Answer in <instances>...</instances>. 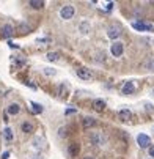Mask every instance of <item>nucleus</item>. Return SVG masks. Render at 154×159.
Masks as SVG:
<instances>
[{
    "instance_id": "nucleus-18",
    "label": "nucleus",
    "mask_w": 154,
    "mask_h": 159,
    "mask_svg": "<svg viewBox=\"0 0 154 159\" xmlns=\"http://www.w3.org/2000/svg\"><path fill=\"white\" fill-rule=\"evenodd\" d=\"M130 115H132V112H130L129 109H123V110H120V117H121L123 120H127V118H130Z\"/></svg>"
},
{
    "instance_id": "nucleus-20",
    "label": "nucleus",
    "mask_w": 154,
    "mask_h": 159,
    "mask_svg": "<svg viewBox=\"0 0 154 159\" xmlns=\"http://www.w3.org/2000/svg\"><path fill=\"white\" fill-rule=\"evenodd\" d=\"M29 5L32 8H35V10H39V8L44 7V2H36V0H32V2H29Z\"/></svg>"
},
{
    "instance_id": "nucleus-2",
    "label": "nucleus",
    "mask_w": 154,
    "mask_h": 159,
    "mask_svg": "<svg viewBox=\"0 0 154 159\" xmlns=\"http://www.w3.org/2000/svg\"><path fill=\"white\" fill-rule=\"evenodd\" d=\"M74 14H76V10H74L73 5H64V7H61V10H60V16H61V19H64V20L73 19Z\"/></svg>"
},
{
    "instance_id": "nucleus-6",
    "label": "nucleus",
    "mask_w": 154,
    "mask_h": 159,
    "mask_svg": "<svg viewBox=\"0 0 154 159\" xmlns=\"http://www.w3.org/2000/svg\"><path fill=\"white\" fill-rule=\"evenodd\" d=\"M120 35H121V29H120L118 25H110V27H108L107 36H108L110 39H117Z\"/></svg>"
},
{
    "instance_id": "nucleus-5",
    "label": "nucleus",
    "mask_w": 154,
    "mask_h": 159,
    "mask_svg": "<svg viewBox=\"0 0 154 159\" xmlns=\"http://www.w3.org/2000/svg\"><path fill=\"white\" fill-rule=\"evenodd\" d=\"M137 143H139L140 148H149V147H151L149 135H146V134H139V135H137Z\"/></svg>"
},
{
    "instance_id": "nucleus-8",
    "label": "nucleus",
    "mask_w": 154,
    "mask_h": 159,
    "mask_svg": "<svg viewBox=\"0 0 154 159\" xmlns=\"http://www.w3.org/2000/svg\"><path fill=\"white\" fill-rule=\"evenodd\" d=\"M14 35V27L11 24H5L2 25V36L3 38H11Z\"/></svg>"
},
{
    "instance_id": "nucleus-17",
    "label": "nucleus",
    "mask_w": 154,
    "mask_h": 159,
    "mask_svg": "<svg viewBox=\"0 0 154 159\" xmlns=\"http://www.w3.org/2000/svg\"><path fill=\"white\" fill-rule=\"evenodd\" d=\"M46 58H47L49 61H57V60H60V54H58V52H49V54L46 55Z\"/></svg>"
},
{
    "instance_id": "nucleus-11",
    "label": "nucleus",
    "mask_w": 154,
    "mask_h": 159,
    "mask_svg": "<svg viewBox=\"0 0 154 159\" xmlns=\"http://www.w3.org/2000/svg\"><path fill=\"white\" fill-rule=\"evenodd\" d=\"M142 66L145 68V70H154V55L148 57V58L142 63Z\"/></svg>"
},
{
    "instance_id": "nucleus-15",
    "label": "nucleus",
    "mask_w": 154,
    "mask_h": 159,
    "mask_svg": "<svg viewBox=\"0 0 154 159\" xmlns=\"http://www.w3.org/2000/svg\"><path fill=\"white\" fill-rule=\"evenodd\" d=\"M93 107H95V110H98V112H102V110L105 109V102H104L102 99H96V101L93 102Z\"/></svg>"
},
{
    "instance_id": "nucleus-21",
    "label": "nucleus",
    "mask_w": 154,
    "mask_h": 159,
    "mask_svg": "<svg viewBox=\"0 0 154 159\" xmlns=\"http://www.w3.org/2000/svg\"><path fill=\"white\" fill-rule=\"evenodd\" d=\"M32 109H33V113H41L42 112V106L38 104V102H32Z\"/></svg>"
},
{
    "instance_id": "nucleus-3",
    "label": "nucleus",
    "mask_w": 154,
    "mask_h": 159,
    "mask_svg": "<svg viewBox=\"0 0 154 159\" xmlns=\"http://www.w3.org/2000/svg\"><path fill=\"white\" fill-rule=\"evenodd\" d=\"M123 52H124V44L121 41H115L112 46H110V54H112L113 57H117V58L121 57Z\"/></svg>"
},
{
    "instance_id": "nucleus-31",
    "label": "nucleus",
    "mask_w": 154,
    "mask_h": 159,
    "mask_svg": "<svg viewBox=\"0 0 154 159\" xmlns=\"http://www.w3.org/2000/svg\"><path fill=\"white\" fill-rule=\"evenodd\" d=\"M151 159H152V157H151Z\"/></svg>"
},
{
    "instance_id": "nucleus-28",
    "label": "nucleus",
    "mask_w": 154,
    "mask_h": 159,
    "mask_svg": "<svg viewBox=\"0 0 154 159\" xmlns=\"http://www.w3.org/2000/svg\"><path fill=\"white\" fill-rule=\"evenodd\" d=\"M8 157H10V153H8V151H5V153H3V156H2V159H8Z\"/></svg>"
},
{
    "instance_id": "nucleus-7",
    "label": "nucleus",
    "mask_w": 154,
    "mask_h": 159,
    "mask_svg": "<svg viewBox=\"0 0 154 159\" xmlns=\"http://www.w3.org/2000/svg\"><path fill=\"white\" fill-rule=\"evenodd\" d=\"M132 27H134L135 30H139V32H152V30H154L152 25L145 24V22H134V24H132Z\"/></svg>"
},
{
    "instance_id": "nucleus-27",
    "label": "nucleus",
    "mask_w": 154,
    "mask_h": 159,
    "mask_svg": "<svg viewBox=\"0 0 154 159\" xmlns=\"http://www.w3.org/2000/svg\"><path fill=\"white\" fill-rule=\"evenodd\" d=\"M148 154H149V156H152V157H154V145H151V147H149V148H148Z\"/></svg>"
},
{
    "instance_id": "nucleus-13",
    "label": "nucleus",
    "mask_w": 154,
    "mask_h": 159,
    "mask_svg": "<svg viewBox=\"0 0 154 159\" xmlns=\"http://www.w3.org/2000/svg\"><path fill=\"white\" fill-rule=\"evenodd\" d=\"M19 110H20V107H19V104H16V102H13V104L8 106V113H10V115H17Z\"/></svg>"
},
{
    "instance_id": "nucleus-24",
    "label": "nucleus",
    "mask_w": 154,
    "mask_h": 159,
    "mask_svg": "<svg viewBox=\"0 0 154 159\" xmlns=\"http://www.w3.org/2000/svg\"><path fill=\"white\" fill-rule=\"evenodd\" d=\"M58 135H60V137H66V135H68V128H60L58 129Z\"/></svg>"
},
{
    "instance_id": "nucleus-23",
    "label": "nucleus",
    "mask_w": 154,
    "mask_h": 159,
    "mask_svg": "<svg viewBox=\"0 0 154 159\" xmlns=\"http://www.w3.org/2000/svg\"><path fill=\"white\" fill-rule=\"evenodd\" d=\"M33 147H35V148H42V147H44V143H42V139L36 137V139L33 140Z\"/></svg>"
},
{
    "instance_id": "nucleus-10",
    "label": "nucleus",
    "mask_w": 154,
    "mask_h": 159,
    "mask_svg": "<svg viewBox=\"0 0 154 159\" xmlns=\"http://www.w3.org/2000/svg\"><path fill=\"white\" fill-rule=\"evenodd\" d=\"M135 92V85H134V82H126L124 84V87H123V93L124 95H130V93H134Z\"/></svg>"
},
{
    "instance_id": "nucleus-26",
    "label": "nucleus",
    "mask_w": 154,
    "mask_h": 159,
    "mask_svg": "<svg viewBox=\"0 0 154 159\" xmlns=\"http://www.w3.org/2000/svg\"><path fill=\"white\" fill-rule=\"evenodd\" d=\"M20 32H30V27L29 25H25V24H20Z\"/></svg>"
},
{
    "instance_id": "nucleus-4",
    "label": "nucleus",
    "mask_w": 154,
    "mask_h": 159,
    "mask_svg": "<svg viewBox=\"0 0 154 159\" xmlns=\"http://www.w3.org/2000/svg\"><path fill=\"white\" fill-rule=\"evenodd\" d=\"M76 74H77V77H80L82 80H91V77H93L91 71L88 70V68H77Z\"/></svg>"
},
{
    "instance_id": "nucleus-9",
    "label": "nucleus",
    "mask_w": 154,
    "mask_h": 159,
    "mask_svg": "<svg viewBox=\"0 0 154 159\" xmlns=\"http://www.w3.org/2000/svg\"><path fill=\"white\" fill-rule=\"evenodd\" d=\"M20 131L24 132V134H32L33 131H35V126H33V123H30V121H24L20 125Z\"/></svg>"
},
{
    "instance_id": "nucleus-22",
    "label": "nucleus",
    "mask_w": 154,
    "mask_h": 159,
    "mask_svg": "<svg viewBox=\"0 0 154 159\" xmlns=\"http://www.w3.org/2000/svg\"><path fill=\"white\" fill-rule=\"evenodd\" d=\"M42 73L46 76H55L57 74V71L54 70V68H42Z\"/></svg>"
},
{
    "instance_id": "nucleus-30",
    "label": "nucleus",
    "mask_w": 154,
    "mask_h": 159,
    "mask_svg": "<svg viewBox=\"0 0 154 159\" xmlns=\"http://www.w3.org/2000/svg\"><path fill=\"white\" fill-rule=\"evenodd\" d=\"M152 129H154V128H152Z\"/></svg>"
},
{
    "instance_id": "nucleus-16",
    "label": "nucleus",
    "mask_w": 154,
    "mask_h": 159,
    "mask_svg": "<svg viewBox=\"0 0 154 159\" xmlns=\"http://www.w3.org/2000/svg\"><path fill=\"white\" fill-rule=\"evenodd\" d=\"M79 30H80V33L86 35V33H88V30H90V24H88L86 20H83L82 24H80V27H79Z\"/></svg>"
},
{
    "instance_id": "nucleus-19",
    "label": "nucleus",
    "mask_w": 154,
    "mask_h": 159,
    "mask_svg": "<svg viewBox=\"0 0 154 159\" xmlns=\"http://www.w3.org/2000/svg\"><path fill=\"white\" fill-rule=\"evenodd\" d=\"M3 137H5L8 142L13 140V131H11L10 128H5V129H3Z\"/></svg>"
},
{
    "instance_id": "nucleus-25",
    "label": "nucleus",
    "mask_w": 154,
    "mask_h": 159,
    "mask_svg": "<svg viewBox=\"0 0 154 159\" xmlns=\"http://www.w3.org/2000/svg\"><path fill=\"white\" fill-rule=\"evenodd\" d=\"M58 95H60V96H64V95H66V85H64V84H61V85L58 87Z\"/></svg>"
},
{
    "instance_id": "nucleus-14",
    "label": "nucleus",
    "mask_w": 154,
    "mask_h": 159,
    "mask_svg": "<svg viewBox=\"0 0 154 159\" xmlns=\"http://www.w3.org/2000/svg\"><path fill=\"white\" fill-rule=\"evenodd\" d=\"M68 153H69V156H77V153H79V145L77 143H69V147H68Z\"/></svg>"
},
{
    "instance_id": "nucleus-12",
    "label": "nucleus",
    "mask_w": 154,
    "mask_h": 159,
    "mask_svg": "<svg viewBox=\"0 0 154 159\" xmlns=\"http://www.w3.org/2000/svg\"><path fill=\"white\" fill-rule=\"evenodd\" d=\"M95 125H96L95 118H91V117H85V118H83V128H85V129H90V128H93Z\"/></svg>"
},
{
    "instance_id": "nucleus-29",
    "label": "nucleus",
    "mask_w": 154,
    "mask_h": 159,
    "mask_svg": "<svg viewBox=\"0 0 154 159\" xmlns=\"http://www.w3.org/2000/svg\"><path fill=\"white\" fill-rule=\"evenodd\" d=\"M85 159H93V157H90V156H86V157H85Z\"/></svg>"
},
{
    "instance_id": "nucleus-1",
    "label": "nucleus",
    "mask_w": 154,
    "mask_h": 159,
    "mask_svg": "<svg viewBox=\"0 0 154 159\" xmlns=\"http://www.w3.org/2000/svg\"><path fill=\"white\" fill-rule=\"evenodd\" d=\"M90 142L95 147H102V145H105L107 139L101 131H93V132H90Z\"/></svg>"
}]
</instances>
